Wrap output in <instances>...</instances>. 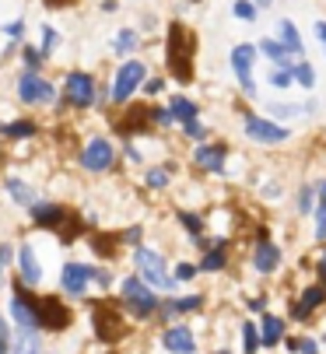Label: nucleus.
Returning a JSON list of instances; mask_svg holds the SVG:
<instances>
[{
    "label": "nucleus",
    "instance_id": "4",
    "mask_svg": "<svg viewBox=\"0 0 326 354\" xmlns=\"http://www.w3.org/2000/svg\"><path fill=\"white\" fill-rule=\"evenodd\" d=\"M18 98L21 102H28V106H49L53 98H57V88H53L49 81H42L39 74H21L18 77Z\"/></svg>",
    "mask_w": 326,
    "mask_h": 354
},
{
    "label": "nucleus",
    "instance_id": "18",
    "mask_svg": "<svg viewBox=\"0 0 326 354\" xmlns=\"http://www.w3.org/2000/svg\"><path fill=\"white\" fill-rule=\"evenodd\" d=\"M323 301H326V288H323V284H309L305 295H302V301L295 306V319H309V316L323 306Z\"/></svg>",
    "mask_w": 326,
    "mask_h": 354
},
{
    "label": "nucleus",
    "instance_id": "30",
    "mask_svg": "<svg viewBox=\"0 0 326 354\" xmlns=\"http://www.w3.org/2000/svg\"><path fill=\"white\" fill-rule=\"evenodd\" d=\"M232 15L242 18V21H256V4H253V0H235V4H232Z\"/></svg>",
    "mask_w": 326,
    "mask_h": 354
},
{
    "label": "nucleus",
    "instance_id": "16",
    "mask_svg": "<svg viewBox=\"0 0 326 354\" xmlns=\"http://www.w3.org/2000/svg\"><path fill=\"white\" fill-rule=\"evenodd\" d=\"M278 263H281V249L274 245V242H260L256 245V252H253V267L260 270V274H270V270H278Z\"/></svg>",
    "mask_w": 326,
    "mask_h": 354
},
{
    "label": "nucleus",
    "instance_id": "25",
    "mask_svg": "<svg viewBox=\"0 0 326 354\" xmlns=\"http://www.w3.org/2000/svg\"><path fill=\"white\" fill-rule=\"evenodd\" d=\"M8 193L18 200L21 207H35V204H39V200H35V193H32V189H28L21 179H8Z\"/></svg>",
    "mask_w": 326,
    "mask_h": 354
},
{
    "label": "nucleus",
    "instance_id": "10",
    "mask_svg": "<svg viewBox=\"0 0 326 354\" xmlns=\"http://www.w3.org/2000/svg\"><path fill=\"white\" fill-rule=\"evenodd\" d=\"M88 281H95V267H88V263H64V274H60V288L67 291V295H74V298H81L84 291H88Z\"/></svg>",
    "mask_w": 326,
    "mask_h": 354
},
{
    "label": "nucleus",
    "instance_id": "53",
    "mask_svg": "<svg viewBox=\"0 0 326 354\" xmlns=\"http://www.w3.org/2000/svg\"><path fill=\"white\" fill-rule=\"evenodd\" d=\"M49 4H57V8H64V4H71V0H49Z\"/></svg>",
    "mask_w": 326,
    "mask_h": 354
},
{
    "label": "nucleus",
    "instance_id": "21",
    "mask_svg": "<svg viewBox=\"0 0 326 354\" xmlns=\"http://www.w3.org/2000/svg\"><path fill=\"white\" fill-rule=\"evenodd\" d=\"M203 306V298L200 295H190V298H172V301H165L158 313L161 316H183V313H193V309H200Z\"/></svg>",
    "mask_w": 326,
    "mask_h": 354
},
{
    "label": "nucleus",
    "instance_id": "15",
    "mask_svg": "<svg viewBox=\"0 0 326 354\" xmlns=\"http://www.w3.org/2000/svg\"><path fill=\"white\" fill-rule=\"evenodd\" d=\"M260 53L274 67H281V71H295V53H291V49H284L278 39H263L260 42Z\"/></svg>",
    "mask_w": 326,
    "mask_h": 354
},
{
    "label": "nucleus",
    "instance_id": "48",
    "mask_svg": "<svg viewBox=\"0 0 326 354\" xmlns=\"http://www.w3.org/2000/svg\"><path fill=\"white\" fill-rule=\"evenodd\" d=\"M141 232H144V228H137V225H134L130 232H123V242H130V245H137V242H141Z\"/></svg>",
    "mask_w": 326,
    "mask_h": 354
},
{
    "label": "nucleus",
    "instance_id": "39",
    "mask_svg": "<svg viewBox=\"0 0 326 354\" xmlns=\"http://www.w3.org/2000/svg\"><path fill=\"white\" fill-rule=\"evenodd\" d=\"M165 183H169V172H165V169H151V172H147V186H151V189H161Z\"/></svg>",
    "mask_w": 326,
    "mask_h": 354
},
{
    "label": "nucleus",
    "instance_id": "1",
    "mask_svg": "<svg viewBox=\"0 0 326 354\" xmlns=\"http://www.w3.org/2000/svg\"><path fill=\"white\" fill-rule=\"evenodd\" d=\"M134 263H137V270H141V277H144V284H147V288H158V291H176V274H169L165 260H161L154 249L137 245V249H134Z\"/></svg>",
    "mask_w": 326,
    "mask_h": 354
},
{
    "label": "nucleus",
    "instance_id": "41",
    "mask_svg": "<svg viewBox=\"0 0 326 354\" xmlns=\"http://www.w3.org/2000/svg\"><path fill=\"white\" fill-rule=\"evenodd\" d=\"M25 67H28V74H35L42 67V53H39V49H25Z\"/></svg>",
    "mask_w": 326,
    "mask_h": 354
},
{
    "label": "nucleus",
    "instance_id": "13",
    "mask_svg": "<svg viewBox=\"0 0 326 354\" xmlns=\"http://www.w3.org/2000/svg\"><path fill=\"white\" fill-rule=\"evenodd\" d=\"M225 155H228V151H225L221 144H200V147L193 151L197 165H200V169H207V172H217V176L225 172Z\"/></svg>",
    "mask_w": 326,
    "mask_h": 354
},
{
    "label": "nucleus",
    "instance_id": "22",
    "mask_svg": "<svg viewBox=\"0 0 326 354\" xmlns=\"http://www.w3.org/2000/svg\"><path fill=\"white\" fill-rule=\"evenodd\" d=\"M284 337V323H281V316H263V326H260V340L266 344V347H274L278 340Z\"/></svg>",
    "mask_w": 326,
    "mask_h": 354
},
{
    "label": "nucleus",
    "instance_id": "46",
    "mask_svg": "<svg viewBox=\"0 0 326 354\" xmlns=\"http://www.w3.org/2000/svg\"><path fill=\"white\" fill-rule=\"evenodd\" d=\"M8 35H11L15 42H21V35H25V21H11V25H8Z\"/></svg>",
    "mask_w": 326,
    "mask_h": 354
},
{
    "label": "nucleus",
    "instance_id": "51",
    "mask_svg": "<svg viewBox=\"0 0 326 354\" xmlns=\"http://www.w3.org/2000/svg\"><path fill=\"white\" fill-rule=\"evenodd\" d=\"M316 35H319V42L326 46V21H319V25H316Z\"/></svg>",
    "mask_w": 326,
    "mask_h": 354
},
{
    "label": "nucleus",
    "instance_id": "44",
    "mask_svg": "<svg viewBox=\"0 0 326 354\" xmlns=\"http://www.w3.org/2000/svg\"><path fill=\"white\" fill-rule=\"evenodd\" d=\"M151 120H154V123H161V127H169V123H176L169 109H154V113H151Z\"/></svg>",
    "mask_w": 326,
    "mask_h": 354
},
{
    "label": "nucleus",
    "instance_id": "50",
    "mask_svg": "<svg viewBox=\"0 0 326 354\" xmlns=\"http://www.w3.org/2000/svg\"><path fill=\"white\" fill-rule=\"evenodd\" d=\"M109 281H113V274H109V270H102V267H98V270H95V284H102V288H105Z\"/></svg>",
    "mask_w": 326,
    "mask_h": 354
},
{
    "label": "nucleus",
    "instance_id": "12",
    "mask_svg": "<svg viewBox=\"0 0 326 354\" xmlns=\"http://www.w3.org/2000/svg\"><path fill=\"white\" fill-rule=\"evenodd\" d=\"M67 323H71V316H67V309L60 306L57 298L39 301V326H46V330H64Z\"/></svg>",
    "mask_w": 326,
    "mask_h": 354
},
{
    "label": "nucleus",
    "instance_id": "35",
    "mask_svg": "<svg viewBox=\"0 0 326 354\" xmlns=\"http://www.w3.org/2000/svg\"><path fill=\"white\" fill-rule=\"evenodd\" d=\"M270 84H274V88H288V84H295V71H281V67H274V71H270Z\"/></svg>",
    "mask_w": 326,
    "mask_h": 354
},
{
    "label": "nucleus",
    "instance_id": "32",
    "mask_svg": "<svg viewBox=\"0 0 326 354\" xmlns=\"http://www.w3.org/2000/svg\"><path fill=\"white\" fill-rule=\"evenodd\" d=\"M179 221H183V228H190V235H193L197 242L203 239V235H200V232H203V221H200L197 214H190V211H179Z\"/></svg>",
    "mask_w": 326,
    "mask_h": 354
},
{
    "label": "nucleus",
    "instance_id": "31",
    "mask_svg": "<svg viewBox=\"0 0 326 354\" xmlns=\"http://www.w3.org/2000/svg\"><path fill=\"white\" fill-rule=\"evenodd\" d=\"M295 81L302 84V88H312L316 84V71H312V64H295Z\"/></svg>",
    "mask_w": 326,
    "mask_h": 354
},
{
    "label": "nucleus",
    "instance_id": "17",
    "mask_svg": "<svg viewBox=\"0 0 326 354\" xmlns=\"http://www.w3.org/2000/svg\"><path fill=\"white\" fill-rule=\"evenodd\" d=\"M95 330L102 333V340H116V337L123 333V323H120V316H116L113 309L95 306Z\"/></svg>",
    "mask_w": 326,
    "mask_h": 354
},
{
    "label": "nucleus",
    "instance_id": "19",
    "mask_svg": "<svg viewBox=\"0 0 326 354\" xmlns=\"http://www.w3.org/2000/svg\"><path fill=\"white\" fill-rule=\"evenodd\" d=\"M18 270H21L25 284H32V288L42 281V267H39V260H35V249H32V245H21V249H18Z\"/></svg>",
    "mask_w": 326,
    "mask_h": 354
},
{
    "label": "nucleus",
    "instance_id": "52",
    "mask_svg": "<svg viewBox=\"0 0 326 354\" xmlns=\"http://www.w3.org/2000/svg\"><path fill=\"white\" fill-rule=\"evenodd\" d=\"M319 274H323V288H326V257L319 260Z\"/></svg>",
    "mask_w": 326,
    "mask_h": 354
},
{
    "label": "nucleus",
    "instance_id": "29",
    "mask_svg": "<svg viewBox=\"0 0 326 354\" xmlns=\"http://www.w3.org/2000/svg\"><path fill=\"white\" fill-rule=\"evenodd\" d=\"M305 113H316V102H309V106H270V116H305Z\"/></svg>",
    "mask_w": 326,
    "mask_h": 354
},
{
    "label": "nucleus",
    "instance_id": "14",
    "mask_svg": "<svg viewBox=\"0 0 326 354\" xmlns=\"http://www.w3.org/2000/svg\"><path fill=\"white\" fill-rule=\"evenodd\" d=\"M161 347H165L169 354H193L197 344H193V333L186 326H169L165 337H161Z\"/></svg>",
    "mask_w": 326,
    "mask_h": 354
},
{
    "label": "nucleus",
    "instance_id": "43",
    "mask_svg": "<svg viewBox=\"0 0 326 354\" xmlns=\"http://www.w3.org/2000/svg\"><path fill=\"white\" fill-rule=\"evenodd\" d=\"M183 133H186V137H193V140H203V133H207V130H203V123L190 120V123H183Z\"/></svg>",
    "mask_w": 326,
    "mask_h": 354
},
{
    "label": "nucleus",
    "instance_id": "34",
    "mask_svg": "<svg viewBox=\"0 0 326 354\" xmlns=\"http://www.w3.org/2000/svg\"><path fill=\"white\" fill-rule=\"evenodd\" d=\"M137 46V32H130V28H123L120 35H116V53H130V49Z\"/></svg>",
    "mask_w": 326,
    "mask_h": 354
},
{
    "label": "nucleus",
    "instance_id": "2",
    "mask_svg": "<svg viewBox=\"0 0 326 354\" xmlns=\"http://www.w3.org/2000/svg\"><path fill=\"white\" fill-rule=\"evenodd\" d=\"M120 295H123V301L130 306V316H137V319H147V316H154V313L161 309L154 288H147L141 277H127V281L120 284Z\"/></svg>",
    "mask_w": 326,
    "mask_h": 354
},
{
    "label": "nucleus",
    "instance_id": "47",
    "mask_svg": "<svg viewBox=\"0 0 326 354\" xmlns=\"http://www.w3.org/2000/svg\"><path fill=\"white\" fill-rule=\"evenodd\" d=\"M11 351V337H8V326H4V319H0V354H8Z\"/></svg>",
    "mask_w": 326,
    "mask_h": 354
},
{
    "label": "nucleus",
    "instance_id": "8",
    "mask_svg": "<svg viewBox=\"0 0 326 354\" xmlns=\"http://www.w3.org/2000/svg\"><path fill=\"white\" fill-rule=\"evenodd\" d=\"M141 81H144V64L127 60L116 74V84H113V102H130V95L141 88Z\"/></svg>",
    "mask_w": 326,
    "mask_h": 354
},
{
    "label": "nucleus",
    "instance_id": "5",
    "mask_svg": "<svg viewBox=\"0 0 326 354\" xmlns=\"http://www.w3.org/2000/svg\"><path fill=\"white\" fill-rule=\"evenodd\" d=\"M11 319H15V326H21L25 333H35V330H39V301H32V295H28L25 288H15Z\"/></svg>",
    "mask_w": 326,
    "mask_h": 354
},
{
    "label": "nucleus",
    "instance_id": "33",
    "mask_svg": "<svg viewBox=\"0 0 326 354\" xmlns=\"http://www.w3.org/2000/svg\"><path fill=\"white\" fill-rule=\"evenodd\" d=\"M242 337H246V354H256L263 340H260V333H256V326H253V323H246V326H242Z\"/></svg>",
    "mask_w": 326,
    "mask_h": 354
},
{
    "label": "nucleus",
    "instance_id": "23",
    "mask_svg": "<svg viewBox=\"0 0 326 354\" xmlns=\"http://www.w3.org/2000/svg\"><path fill=\"white\" fill-rule=\"evenodd\" d=\"M169 113H172V120H176V123H190V120H197V106L190 102V98H183V95H176V98H172Z\"/></svg>",
    "mask_w": 326,
    "mask_h": 354
},
{
    "label": "nucleus",
    "instance_id": "40",
    "mask_svg": "<svg viewBox=\"0 0 326 354\" xmlns=\"http://www.w3.org/2000/svg\"><path fill=\"white\" fill-rule=\"evenodd\" d=\"M288 347H291V351H302V354H319V351H316V340H309V337H302V340H288Z\"/></svg>",
    "mask_w": 326,
    "mask_h": 354
},
{
    "label": "nucleus",
    "instance_id": "28",
    "mask_svg": "<svg viewBox=\"0 0 326 354\" xmlns=\"http://www.w3.org/2000/svg\"><path fill=\"white\" fill-rule=\"evenodd\" d=\"M200 270H225V242H217L214 249H207Z\"/></svg>",
    "mask_w": 326,
    "mask_h": 354
},
{
    "label": "nucleus",
    "instance_id": "11",
    "mask_svg": "<svg viewBox=\"0 0 326 354\" xmlns=\"http://www.w3.org/2000/svg\"><path fill=\"white\" fill-rule=\"evenodd\" d=\"M190 32H183L179 25H172V39H169V64H172V74L179 77V81H190V53H183V42H190L186 39Z\"/></svg>",
    "mask_w": 326,
    "mask_h": 354
},
{
    "label": "nucleus",
    "instance_id": "49",
    "mask_svg": "<svg viewBox=\"0 0 326 354\" xmlns=\"http://www.w3.org/2000/svg\"><path fill=\"white\" fill-rule=\"evenodd\" d=\"M161 88H165V81H161V77H154V81H147V84H144V91H147V95H158Z\"/></svg>",
    "mask_w": 326,
    "mask_h": 354
},
{
    "label": "nucleus",
    "instance_id": "45",
    "mask_svg": "<svg viewBox=\"0 0 326 354\" xmlns=\"http://www.w3.org/2000/svg\"><path fill=\"white\" fill-rule=\"evenodd\" d=\"M193 274H197V267H193V263H179V267H176V281H190Z\"/></svg>",
    "mask_w": 326,
    "mask_h": 354
},
{
    "label": "nucleus",
    "instance_id": "20",
    "mask_svg": "<svg viewBox=\"0 0 326 354\" xmlns=\"http://www.w3.org/2000/svg\"><path fill=\"white\" fill-rule=\"evenodd\" d=\"M32 214H35V221H39L42 228H60V225H64V218H67L60 204H42V200L32 207Z\"/></svg>",
    "mask_w": 326,
    "mask_h": 354
},
{
    "label": "nucleus",
    "instance_id": "54",
    "mask_svg": "<svg viewBox=\"0 0 326 354\" xmlns=\"http://www.w3.org/2000/svg\"><path fill=\"white\" fill-rule=\"evenodd\" d=\"M221 354H228V351H221Z\"/></svg>",
    "mask_w": 326,
    "mask_h": 354
},
{
    "label": "nucleus",
    "instance_id": "36",
    "mask_svg": "<svg viewBox=\"0 0 326 354\" xmlns=\"http://www.w3.org/2000/svg\"><path fill=\"white\" fill-rule=\"evenodd\" d=\"M53 49H57V28H42V42H39V53L49 57Z\"/></svg>",
    "mask_w": 326,
    "mask_h": 354
},
{
    "label": "nucleus",
    "instance_id": "6",
    "mask_svg": "<svg viewBox=\"0 0 326 354\" xmlns=\"http://www.w3.org/2000/svg\"><path fill=\"white\" fill-rule=\"evenodd\" d=\"M113 162H116V147L109 140H102V137L88 140L84 151H81V165L88 172H105V169H113Z\"/></svg>",
    "mask_w": 326,
    "mask_h": 354
},
{
    "label": "nucleus",
    "instance_id": "24",
    "mask_svg": "<svg viewBox=\"0 0 326 354\" xmlns=\"http://www.w3.org/2000/svg\"><path fill=\"white\" fill-rule=\"evenodd\" d=\"M284 49H291L295 57H302V39H298V28L295 21H281V39H278Z\"/></svg>",
    "mask_w": 326,
    "mask_h": 354
},
{
    "label": "nucleus",
    "instance_id": "38",
    "mask_svg": "<svg viewBox=\"0 0 326 354\" xmlns=\"http://www.w3.org/2000/svg\"><path fill=\"white\" fill-rule=\"evenodd\" d=\"M4 133H8V137H32V133H35V127H32V123H8V127H4Z\"/></svg>",
    "mask_w": 326,
    "mask_h": 354
},
{
    "label": "nucleus",
    "instance_id": "27",
    "mask_svg": "<svg viewBox=\"0 0 326 354\" xmlns=\"http://www.w3.org/2000/svg\"><path fill=\"white\" fill-rule=\"evenodd\" d=\"M316 239H326V179L319 183V200H316Z\"/></svg>",
    "mask_w": 326,
    "mask_h": 354
},
{
    "label": "nucleus",
    "instance_id": "3",
    "mask_svg": "<svg viewBox=\"0 0 326 354\" xmlns=\"http://www.w3.org/2000/svg\"><path fill=\"white\" fill-rule=\"evenodd\" d=\"M64 95H67V102H71L74 109H88V106L98 102V84H95L91 74L74 71V74H67V81H64Z\"/></svg>",
    "mask_w": 326,
    "mask_h": 354
},
{
    "label": "nucleus",
    "instance_id": "9",
    "mask_svg": "<svg viewBox=\"0 0 326 354\" xmlns=\"http://www.w3.org/2000/svg\"><path fill=\"white\" fill-rule=\"evenodd\" d=\"M253 64H256V49L253 46H235L232 49V71L242 84V95H256V81H253Z\"/></svg>",
    "mask_w": 326,
    "mask_h": 354
},
{
    "label": "nucleus",
    "instance_id": "42",
    "mask_svg": "<svg viewBox=\"0 0 326 354\" xmlns=\"http://www.w3.org/2000/svg\"><path fill=\"white\" fill-rule=\"evenodd\" d=\"M11 257H15V249H11V245L4 242V245H0V284H4V270H8Z\"/></svg>",
    "mask_w": 326,
    "mask_h": 354
},
{
    "label": "nucleus",
    "instance_id": "7",
    "mask_svg": "<svg viewBox=\"0 0 326 354\" xmlns=\"http://www.w3.org/2000/svg\"><path fill=\"white\" fill-rule=\"evenodd\" d=\"M246 123V133L253 137V140H260V144H281V140H288L291 133H288V127H278L274 120H263V116H256V113H249V116H242Z\"/></svg>",
    "mask_w": 326,
    "mask_h": 354
},
{
    "label": "nucleus",
    "instance_id": "26",
    "mask_svg": "<svg viewBox=\"0 0 326 354\" xmlns=\"http://www.w3.org/2000/svg\"><path fill=\"white\" fill-rule=\"evenodd\" d=\"M11 354H42V344L35 333H18V340L11 344Z\"/></svg>",
    "mask_w": 326,
    "mask_h": 354
},
{
    "label": "nucleus",
    "instance_id": "37",
    "mask_svg": "<svg viewBox=\"0 0 326 354\" xmlns=\"http://www.w3.org/2000/svg\"><path fill=\"white\" fill-rule=\"evenodd\" d=\"M316 200H319V196H316V193L305 186V189L298 193V214H309V211H316Z\"/></svg>",
    "mask_w": 326,
    "mask_h": 354
}]
</instances>
